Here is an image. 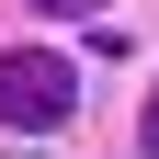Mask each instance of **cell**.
Wrapping results in <instances>:
<instances>
[{"label": "cell", "instance_id": "obj_3", "mask_svg": "<svg viewBox=\"0 0 159 159\" xmlns=\"http://www.w3.org/2000/svg\"><path fill=\"white\" fill-rule=\"evenodd\" d=\"M148 148H159V91H148Z\"/></svg>", "mask_w": 159, "mask_h": 159}, {"label": "cell", "instance_id": "obj_2", "mask_svg": "<svg viewBox=\"0 0 159 159\" xmlns=\"http://www.w3.org/2000/svg\"><path fill=\"white\" fill-rule=\"evenodd\" d=\"M34 11H102V0H34Z\"/></svg>", "mask_w": 159, "mask_h": 159}, {"label": "cell", "instance_id": "obj_1", "mask_svg": "<svg viewBox=\"0 0 159 159\" xmlns=\"http://www.w3.org/2000/svg\"><path fill=\"white\" fill-rule=\"evenodd\" d=\"M68 114H80V57H46V46L0 57V125H68Z\"/></svg>", "mask_w": 159, "mask_h": 159}]
</instances>
